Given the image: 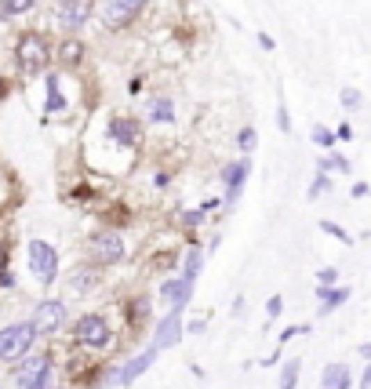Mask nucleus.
<instances>
[{
  "mask_svg": "<svg viewBox=\"0 0 371 389\" xmlns=\"http://www.w3.org/2000/svg\"><path fill=\"white\" fill-rule=\"evenodd\" d=\"M66 109V99L58 91V77H47V113H62Z\"/></svg>",
  "mask_w": 371,
  "mask_h": 389,
  "instance_id": "21",
  "label": "nucleus"
},
{
  "mask_svg": "<svg viewBox=\"0 0 371 389\" xmlns=\"http://www.w3.org/2000/svg\"><path fill=\"white\" fill-rule=\"evenodd\" d=\"M313 295H317V302H320V317H328V313H335L338 310V305H346L349 302V295H353V291L342 284V287H338V284H331V287H320L317 284V291H313Z\"/></svg>",
  "mask_w": 371,
  "mask_h": 389,
  "instance_id": "15",
  "label": "nucleus"
},
{
  "mask_svg": "<svg viewBox=\"0 0 371 389\" xmlns=\"http://www.w3.org/2000/svg\"><path fill=\"white\" fill-rule=\"evenodd\" d=\"M357 353H361V356H364V360H371V342H364V346H361V349H357Z\"/></svg>",
  "mask_w": 371,
  "mask_h": 389,
  "instance_id": "41",
  "label": "nucleus"
},
{
  "mask_svg": "<svg viewBox=\"0 0 371 389\" xmlns=\"http://www.w3.org/2000/svg\"><path fill=\"white\" fill-rule=\"evenodd\" d=\"M277 127H281L284 135H292V113H287V106H284V102L277 106Z\"/></svg>",
  "mask_w": 371,
  "mask_h": 389,
  "instance_id": "30",
  "label": "nucleus"
},
{
  "mask_svg": "<svg viewBox=\"0 0 371 389\" xmlns=\"http://www.w3.org/2000/svg\"><path fill=\"white\" fill-rule=\"evenodd\" d=\"M310 138L320 145V150H331V145H335V132H328V127H320V124H313Z\"/></svg>",
  "mask_w": 371,
  "mask_h": 389,
  "instance_id": "28",
  "label": "nucleus"
},
{
  "mask_svg": "<svg viewBox=\"0 0 371 389\" xmlns=\"http://www.w3.org/2000/svg\"><path fill=\"white\" fill-rule=\"evenodd\" d=\"M11 375L19 389H55V360L47 353H29L22 364H15Z\"/></svg>",
  "mask_w": 371,
  "mask_h": 389,
  "instance_id": "2",
  "label": "nucleus"
},
{
  "mask_svg": "<svg viewBox=\"0 0 371 389\" xmlns=\"http://www.w3.org/2000/svg\"><path fill=\"white\" fill-rule=\"evenodd\" d=\"M146 4H150V0H95V19L117 33V29L132 26Z\"/></svg>",
  "mask_w": 371,
  "mask_h": 389,
  "instance_id": "3",
  "label": "nucleus"
},
{
  "mask_svg": "<svg viewBox=\"0 0 371 389\" xmlns=\"http://www.w3.org/2000/svg\"><path fill=\"white\" fill-rule=\"evenodd\" d=\"M146 120H150V124H171V120H175V102L168 99V95L153 99V102L146 106Z\"/></svg>",
  "mask_w": 371,
  "mask_h": 389,
  "instance_id": "19",
  "label": "nucleus"
},
{
  "mask_svg": "<svg viewBox=\"0 0 371 389\" xmlns=\"http://www.w3.org/2000/svg\"><path fill=\"white\" fill-rule=\"evenodd\" d=\"M328 189H331V178H328V171H317V178L310 182V189H306V197L317 200V197H324Z\"/></svg>",
  "mask_w": 371,
  "mask_h": 389,
  "instance_id": "24",
  "label": "nucleus"
},
{
  "mask_svg": "<svg viewBox=\"0 0 371 389\" xmlns=\"http://www.w3.org/2000/svg\"><path fill=\"white\" fill-rule=\"evenodd\" d=\"M106 135L117 145H124V150H132V145H139V138H142V124L135 117H113L109 127H106Z\"/></svg>",
  "mask_w": 371,
  "mask_h": 389,
  "instance_id": "14",
  "label": "nucleus"
},
{
  "mask_svg": "<svg viewBox=\"0 0 371 389\" xmlns=\"http://www.w3.org/2000/svg\"><path fill=\"white\" fill-rule=\"evenodd\" d=\"M55 22L62 33H80V26L88 22V4L84 0H58V8H55Z\"/></svg>",
  "mask_w": 371,
  "mask_h": 389,
  "instance_id": "13",
  "label": "nucleus"
},
{
  "mask_svg": "<svg viewBox=\"0 0 371 389\" xmlns=\"http://www.w3.org/2000/svg\"><path fill=\"white\" fill-rule=\"evenodd\" d=\"M37 328L29 320H15L0 328V364H22L37 346Z\"/></svg>",
  "mask_w": 371,
  "mask_h": 389,
  "instance_id": "1",
  "label": "nucleus"
},
{
  "mask_svg": "<svg viewBox=\"0 0 371 389\" xmlns=\"http://www.w3.org/2000/svg\"><path fill=\"white\" fill-rule=\"evenodd\" d=\"M204 219H207L204 207H197V212H186V215H182V222H186V225H200Z\"/></svg>",
  "mask_w": 371,
  "mask_h": 389,
  "instance_id": "33",
  "label": "nucleus"
},
{
  "mask_svg": "<svg viewBox=\"0 0 371 389\" xmlns=\"http://www.w3.org/2000/svg\"><path fill=\"white\" fill-rule=\"evenodd\" d=\"M55 389H62V386H55Z\"/></svg>",
  "mask_w": 371,
  "mask_h": 389,
  "instance_id": "42",
  "label": "nucleus"
},
{
  "mask_svg": "<svg viewBox=\"0 0 371 389\" xmlns=\"http://www.w3.org/2000/svg\"><path fill=\"white\" fill-rule=\"evenodd\" d=\"M320 230H324L328 237H335V240H342L346 248H353V237H349V233H346L338 222H331V219H320Z\"/></svg>",
  "mask_w": 371,
  "mask_h": 389,
  "instance_id": "26",
  "label": "nucleus"
},
{
  "mask_svg": "<svg viewBox=\"0 0 371 389\" xmlns=\"http://www.w3.org/2000/svg\"><path fill=\"white\" fill-rule=\"evenodd\" d=\"M361 389H371V360H368V367H364V375H361Z\"/></svg>",
  "mask_w": 371,
  "mask_h": 389,
  "instance_id": "37",
  "label": "nucleus"
},
{
  "mask_svg": "<svg viewBox=\"0 0 371 389\" xmlns=\"http://www.w3.org/2000/svg\"><path fill=\"white\" fill-rule=\"evenodd\" d=\"M29 324L37 328V335H55L62 331V324H66V302L62 299H40L33 305V317Z\"/></svg>",
  "mask_w": 371,
  "mask_h": 389,
  "instance_id": "7",
  "label": "nucleus"
},
{
  "mask_svg": "<svg viewBox=\"0 0 371 389\" xmlns=\"http://www.w3.org/2000/svg\"><path fill=\"white\" fill-rule=\"evenodd\" d=\"M259 44L266 47V51H273V37H266V33H259Z\"/></svg>",
  "mask_w": 371,
  "mask_h": 389,
  "instance_id": "40",
  "label": "nucleus"
},
{
  "mask_svg": "<svg viewBox=\"0 0 371 389\" xmlns=\"http://www.w3.org/2000/svg\"><path fill=\"white\" fill-rule=\"evenodd\" d=\"M335 280H338V269H335V266H324V269L317 273V284H320V287H331Z\"/></svg>",
  "mask_w": 371,
  "mask_h": 389,
  "instance_id": "32",
  "label": "nucleus"
},
{
  "mask_svg": "<svg viewBox=\"0 0 371 389\" xmlns=\"http://www.w3.org/2000/svg\"><path fill=\"white\" fill-rule=\"evenodd\" d=\"M157 353L160 349H142V353H135V356H127V360L120 364V367H109V375L106 379H113V386H132L135 379H142L146 371L157 364Z\"/></svg>",
  "mask_w": 371,
  "mask_h": 389,
  "instance_id": "8",
  "label": "nucleus"
},
{
  "mask_svg": "<svg viewBox=\"0 0 371 389\" xmlns=\"http://www.w3.org/2000/svg\"><path fill=\"white\" fill-rule=\"evenodd\" d=\"M4 266H8V255H4V240H0V273H8Z\"/></svg>",
  "mask_w": 371,
  "mask_h": 389,
  "instance_id": "39",
  "label": "nucleus"
},
{
  "mask_svg": "<svg viewBox=\"0 0 371 389\" xmlns=\"http://www.w3.org/2000/svg\"><path fill=\"white\" fill-rule=\"evenodd\" d=\"M15 58H19V66L26 73H40L47 62H52V47H47V40L40 33L29 29V33H22L19 44H15Z\"/></svg>",
  "mask_w": 371,
  "mask_h": 389,
  "instance_id": "6",
  "label": "nucleus"
},
{
  "mask_svg": "<svg viewBox=\"0 0 371 389\" xmlns=\"http://www.w3.org/2000/svg\"><path fill=\"white\" fill-rule=\"evenodd\" d=\"M95 284H99L95 266H80V269L70 273V291H73V295H88V291H95Z\"/></svg>",
  "mask_w": 371,
  "mask_h": 389,
  "instance_id": "18",
  "label": "nucleus"
},
{
  "mask_svg": "<svg viewBox=\"0 0 371 389\" xmlns=\"http://www.w3.org/2000/svg\"><path fill=\"white\" fill-rule=\"evenodd\" d=\"M335 138H338V142H349V138H353V127H349V124H338Z\"/></svg>",
  "mask_w": 371,
  "mask_h": 389,
  "instance_id": "35",
  "label": "nucleus"
},
{
  "mask_svg": "<svg viewBox=\"0 0 371 389\" xmlns=\"http://www.w3.org/2000/svg\"><path fill=\"white\" fill-rule=\"evenodd\" d=\"M255 142H259V132H255L251 124H248V127H240V135H237V150L248 157V153L255 150Z\"/></svg>",
  "mask_w": 371,
  "mask_h": 389,
  "instance_id": "25",
  "label": "nucleus"
},
{
  "mask_svg": "<svg viewBox=\"0 0 371 389\" xmlns=\"http://www.w3.org/2000/svg\"><path fill=\"white\" fill-rule=\"evenodd\" d=\"M204 331H207V324H204V320H189V324H186V335H193V338L204 335Z\"/></svg>",
  "mask_w": 371,
  "mask_h": 389,
  "instance_id": "34",
  "label": "nucleus"
},
{
  "mask_svg": "<svg viewBox=\"0 0 371 389\" xmlns=\"http://www.w3.org/2000/svg\"><path fill=\"white\" fill-rule=\"evenodd\" d=\"M338 102H342L346 109H361V102H364V99H361V91H357V88H346L342 95H338Z\"/></svg>",
  "mask_w": 371,
  "mask_h": 389,
  "instance_id": "29",
  "label": "nucleus"
},
{
  "mask_svg": "<svg viewBox=\"0 0 371 389\" xmlns=\"http://www.w3.org/2000/svg\"><path fill=\"white\" fill-rule=\"evenodd\" d=\"M320 171H342V175H349L353 168H349V160H346L342 153H335V150H331L324 160H320Z\"/></svg>",
  "mask_w": 371,
  "mask_h": 389,
  "instance_id": "23",
  "label": "nucleus"
},
{
  "mask_svg": "<svg viewBox=\"0 0 371 389\" xmlns=\"http://www.w3.org/2000/svg\"><path fill=\"white\" fill-rule=\"evenodd\" d=\"M124 258V237L120 233H99L91 237V262L95 266H117Z\"/></svg>",
  "mask_w": 371,
  "mask_h": 389,
  "instance_id": "11",
  "label": "nucleus"
},
{
  "mask_svg": "<svg viewBox=\"0 0 371 389\" xmlns=\"http://www.w3.org/2000/svg\"><path fill=\"white\" fill-rule=\"evenodd\" d=\"M0 389H4V386H0Z\"/></svg>",
  "mask_w": 371,
  "mask_h": 389,
  "instance_id": "43",
  "label": "nucleus"
},
{
  "mask_svg": "<svg viewBox=\"0 0 371 389\" xmlns=\"http://www.w3.org/2000/svg\"><path fill=\"white\" fill-rule=\"evenodd\" d=\"M320 386L324 389H353V371L342 360H335V364H328L324 371H320Z\"/></svg>",
  "mask_w": 371,
  "mask_h": 389,
  "instance_id": "16",
  "label": "nucleus"
},
{
  "mask_svg": "<svg viewBox=\"0 0 371 389\" xmlns=\"http://www.w3.org/2000/svg\"><path fill=\"white\" fill-rule=\"evenodd\" d=\"M251 175V160L240 157V160H230V164L222 168V186H226V207H233L237 197L244 193V182Z\"/></svg>",
  "mask_w": 371,
  "mask_h": 389,
  "instance_id": "10",
  "label": "nucleus"
},
{
  "mask_svg": "<svg viewBox=\"0 0 371 389\" xmlns=\"http://www.w3.org/2000/svg\"><path fill=\"white\" fill-rule=\"evenodd\" d=\"M37 0H0V15H8V19H15V15H26L33 11Z\"/></svg>",
  "mask_w": 371,
  "mask_h": 389,
  "instance_id": "22",
  "label": "nucleus"
},
{
  "mask_svg": "<svg viewBox=\"0 0 371 389\" xmlns=\"http://www.w3.org/2000/svg\"><path fill=\"white\" fill-rule=\"evenodd\" d=\"M299 371H302V360H299V356L284 360V367H281V386H277V389H295V386H299Z\"/></svg>",
  "mask_w": 371,
  "mask_h": 389,
  "instance_id": "20",
  "label": "nucleus"
},
{
  "mask_svg": "<svg viewBox=\"0 0 371 389\" xmlns=\"http://www.w3.org/2000/svg\"><path fill=\"white\" fill-rule=\"evenodd\" d=\"M80 55H84V47H80V40H77V37H70L66 44H62V51H58V58H62V62H77Z\"/></svg>",
  "mask_w": 371,
  "mask_h": 389,
  "instance_id": "27",
  "label": "nucleus"
},
{
  "mask_svg": "<svg viewBox=\"0 0 371 389\" xmlns=\"http://www.w3.org/2000/svg\"><path fill=\"white\" fill-rule=\"evenodd\" d=\"M281 310H284V299H281V295H269V299H266V317H269V320H277Z\"/></svg>",
  "mask_w": 371,
  "mask_h": 389,
  "instance_id": "31",
  "label": "nucleus"
},
{
  "mask_svg": "<svg viewBox=\"0 0 371 389\" xmlns=\"http://www.w3.org/2000/svg\"><path fill=\"white\" fill-rule=\"evenodd\" d=\"M186 335V320L182 313H164L153 328V349H175Z\"/></svg>",
  "mask_w": 371,
  "mask_h": 389,
  "instance_id": "12",
  "label": "nucleus"
},
{
  "mask_svg": "<svg viewBox=\"0 0 371 389\" xmlns=\"http://www.w3.org/2000/svg\"><path fill=\"white\" fill-rule=\"evenodd\" d=\"M73 342L84 349H106L113 342V324L102 313H84L73 324Z\"/></svg>",
  "mask_w": 371,
  "mask_h": 389,
  "instance_id": "4",
  "label": "nucleus"
},
{
  "mask_svg": "<svg viewBox=\"0 0 371 389\" xmlns=\"http://www.w3.org/2000/svg\"><path fill=\"white\" fill-rule=\"evenodd\" d=\"M157 299H160V305H164V313H182L189 305V299H193V284L186 277H164Z\"/></svg>",
  "mask_w": 371,
  "mask_h": 389,
  "instance_id": "9",
  "label": "nucleus"
},
{
  "mask_svg": "<svg viewBox=\"0 0 371 389\" xmlns=\"http://www.w3.org/2000/svg\"><path fill=\"white\" fill-rule=\"evenodd\" d=\"M26 262H29V273L44 284V287H52L55 277H58V251L47 244V240H29L26 244Z\"/></svg>",
  "mask_w": 371,
  "mask_h": 389,
  "instance_id": "5",
  "label": "nucleus"
},
{
  "mask_svg": "<svg viewBox=\"0 0 371 389\" xmlns=\"http://www.w3.org/2000/svg\"><path fill=\"white\" fill-rule=\"evenodd\" d=\"M204 273V248L193 240V244L186 248V262H182V277L189 280V284H197V277Z\"/></svg>",
  "mask_w": 371,
  "mask_h": 389,
  "instance_id": "17",
  "label": "nucleus"
},
{
  "mask_svg": "<svg viewBox=\"0 0 371 389\" xmlns=\"http://www.w3.org/2000/svg\"><path fill=\"white\" fill-rule=\"evenodd\" d=\"M368 193H371V189H368V182H357V186H353V197H357V200H361V197H368Z\"/></svg>",
  "mask_w": 371,
  "mask_h": 389,
  "instance_id": "36",
  "label": "nucleus"
},
{
  "mask_svg": "<svg viewBox=\"0 0 371 389\" xmlns=\"http://www.w3.org/2000/svg\"><path fill=\"white\" fill-rule=\"evenodd\" d=\"M200 207H204V212H207V215H212V212H219V207H222V204H219V200H204Z\"/></svg>",
  "mask_w": 371,
  "mask_h": 389,
  "instance_id": "38",
  "label": "nucleus"
}]
</instances>
